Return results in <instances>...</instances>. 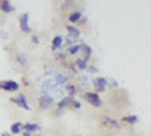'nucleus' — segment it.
<instances>
[{"mask_svg":"<svg viewBox=\"0 0 151 136\" xmlns=\"http://www.w3.org/2000/svg\"><path fill=\"white\" fill-rule=\"evenodd\" d=\"M94 86H95V91H97V92H103V91H106V88H107L106 79H104V77H95V80H94Z\"/></svg>","mask_w":151,"mask_h":136,"instance_id":"39448f33","label":"nucleus"},{"mask_svg":"<svg viewBox=\"0 0 151 136\" xmlns=\"http://www.w3.org/2000/svg\"><path fill=\"white\" fill-rule=\"evenodd\" d=\"M71 100H73V97H65V98H62V100L58 103V106H59V109H64V107H67V106H70V103H71Z\"/></svg>","mask_w":151,"mask_h":136,"instance_id":"2eb2a0df","label":"nucleus"},{"mask_svg":"<svg viewBox=\"0 0 151 136\" xmlns=\"http://www.w3.org/2000/svg\"><path fill=\"white\" fill-rule=\"evenodd\" d=\"M0 9L3 12H6V14H9V12L14 11V5L11 2H8V0H2V2H0Z\"/></svg>","mask_w":151,"mask_h":136,"instance_id":"9d476101","label":"nucleus"},{"mask_svg":"<svg viewBox=\"0 0 151 136\" xmlns=\"http://www.w3.org/2000/svg\"><path fill=\"white\" fill-rule=\"evenodd\" d=\"M85 100H88L92 106L95 107H100L101 106V98L98 97L97 92H85Z\"/></svg>","mask_w":151,"mask_h":136,"instance_id":"f03ea898","label":"nucleus"},{"mask_svg":"<svg viewBox=\"0 0 151 136\" xmlns=\"http://www.w3.org/2000/svg\"><path fill=\"white\" fill-rule=\"evenodd\" d=\"M23 136H32V133H29V132H24V133H23Z\"/></svg>","mask_w":151,"mask_h":136,"instance_id":"a878e982","label":"nucleus"},{"mask_svg":"<svg viewBox=\"0 0 151 136\" xmlns=\"http://www.w3.org/2000/svg\"><path fill=\"white\" fill-rule=\"evenodd\" d=\"M2 136H11V133H8V132H3V133H2Z\"/></svg>","mask_w":151,"mask_h":136,"instance_id":"bb28decb","label":"nucleus"},{"mask_svg":"<svg viewBox=\"0 0 151 136\" xmlns=\"http://www.w3.org/2000/svg\"><path fill=\"white\" fill-rule=\"evenodd\" d=\"M52 103H53V97L48 95L47 92H44V94L41 95V98H40V106H41L42 109H47Z\"/></svg>","mask_w":151,"mask_h":136,"instance_id":"0eeeda50","label":"nucleus"},{"mask_svg":"<svg viewBox=\"0 0 151 136\" xmlns=\"http://www.w3.org/2000/svg\"><path fill=\"white\" fill-rule=\"evenodd\" d=\"M11 101L14 103V104H17L18 107H23V109H26V110H30V106H29V103H27V100H26V97H24V95H18V97L11 98Z\"/></svg>","mask_w":151,"mask_h":136,"instance_id":"7ed1b4c3","label":"nucleus"},{"mask_svg":"<svg viewBox=\"0 0 151 136\" xmlns=\"http://www.w3.org/2000/svg\"><path fill=\"white\" fill-rule=\"evenodd\" d=\"M55 83L56 85H64V83H67V77L64 76V74H58L56 79H55Z\"/></svg>","mask_w":151,"mask_h":136,"instance_id":"6ab92c4d","label":"nucleus"},{"mask_svg":"<svg viewBox=\"0 0 151 136\" xmlns=\"http://www.w3.org/2000/svg\"><path fill=\"white\" fill-rule=\"evenodd\" d=\"M20 29L24 32V33H29L30 32V26H29V14H23L21 18H20Z\"/></svg>","mask_w":151,"mask_h":136,"instance_id":"20e7f679","label":"nucleus"},{"mask_svg":"<svg viewBox=\"0 0 151 136\" xmlns=\"http://www.w3.org/2000/svg\"><path fill=\"white\" fill-rule=\"evenodd\" d=\"M23 130L24 132H40L41 130V126H38V124H23Z\"/></svg>","mask_w":151,"mask_h":136,"instance_id":"9b49d317","label":"nucleus"},{"mask_svg":"<svg viewBox=\"0 0 151 136\" xmlns=\"http://www.w3.org/2000/svg\"><path fill=\"white\" fill-rule=\"evenodd\" d=\"M32 42H33V44H38V42H40V38H38V36H33V38H32Z\"/></svg>","mask_w":151,"mask_h":136,"instance_id":"393cba45","label":"nucleus"},{"mask_svg":"<svg viewBox=\"0 0 151 136\" xmlns=\"http://www.w3.org/2000/svg\"><path fill=\"white\" fill-rule=\"evenodd\" d=\"M122 121L129 122V124H136V122H137V117L136 115H125V117H122Z\"/></svg>","mask_w":151,"mask_h":136,"instance_id":"f3484780","label":"nucleus"},{"mask_svg":"<svg viewBox=\"0 0 151 136\" xmlns=\"http://www.w3.org/2000/svg\"><path fill=\"white\" fill-rule=\"evenodd\" d=\"M80 101H77V100H74V98H73V100H71V103H70V107H74V109H80Z\"/></svg>","mask_w":151,"mask_h":136,"instance_id":"4be33fe9","label":"nucleus"},{"mask_svg":"<svg viewBox=\"0 0 151 136\" xmlns=\"http://www.w3.org/2000/svg\"><path fill=\"white\" fill-rule=\"evenodd\" d=\"M67 30H68V33H70V38H73V40H77V38H80V30H79L77 27H74L73 24L67 26Z\"/></svg>","mask_w":151,"mask_h":136,"instance_id":"6e6552de","label":"nucleus"},{"mask_svg":"<svg viewBox=\"0 0 151 136\" xmlns=\"http://www.w3.org/2000/svg\"><path fill=\"white\" fill-rule=\"evenodd\" d=\"M67 92H68V97H74V94H76V86L74 85H67Z\"/></svg>","mask_w":151,"mask_h":136,"instance_id":"412c9836","label":"nucleus"},{"mask_svg":"<svg viewBox=\"0 0 151 136\" xmlns=\"http://www.w3.org/2000/svg\"><path fill=\"white\" fill-rule=\"evenodd\" d=\"M68 18H70V21H71V23H76V21H79V20L82 18V12H79V11H76V12H71V15H70Z\"/></svg>","mask_w":151,"mask_h":136,"instance_id":"a211bd4d","label":"nucleus"},{"mask_svg":"<svg viewBox=\"0 0 151 136\" xmlns=\"http://www.w3.org/2000/svg\"><path fill=\"white\" fill-rule=\"evenodd\" d=\"M88 65H89V64H88L85 59H77V60L74 62L76 70H86V68H88Z\"/></svg>","mask_w":151,"mask_h":136,"instance_id":"ddd939ff","label":"nucleus"},{"mask_svg":"<svg viewBox=\"0 0 151 136\" xmlns=\"http://www.w3.org/2000/svg\"><path fill=\"white\" fill-rule=\"evenodd\" d=\"M21 130H23V124H21V122H14V124L11 126V133L12 135H17Z\"/></svg>","mask_w":151,"mask_h":136,"instance_id":"4468645a","label":"nucleus"},{"mask_svg":"<svg viewBox=\"0 0 151 136\" xmlns=\"http://www.w3.org/2000/svg\"><path fill=\"white\" fill-rule=\"evenodd\" d=\"M88 71H89L91 74H95L97 73V67H94V65H88V68H86Z\"/></svg>","mask_w":151,"mask_h":136,"instance_id":"5701e85b","label":"nucleus"},{"mask_svg":"<svg viewBox=\"0 0 151 136\" xmlns=\"http://www.w3.org/2000/svg\"><path fill=\"white\" fill-rule=\"evenodd\" d=\"M82 50V44H74L71 47H68V55H76Z\"/></svg>","mask_w":151,"mask_h":136,"instance_id":"dca6fc26","label":"nucleus"},{"mask_svg":"<svg viewBox=\"0 0 151 136\" xmlns=\"http://www.w3.org/2000/svg\"><path fill=\"white\" fill-rule=\"evenodd\" d=\"M20 88V85L14 80H2L0 82V89H3V91H18Z\"/></svg>","mask_w":151,"mask_h":136,"instance_id":"f257e3e1","label":"nucleus"},{"mask_svg":"<svg viewBox=\"0 0 151 136\" xmlns=\"http://www.w3.org/2000/svg\"><path fill=\"white\" fill-rule=\"evenodd\" d=\"M82 52L85 53V60L88 62V60H89V58H91V55H92V48L89 47V45H86V44H82Z\"/></svg>","mask_w":151,"mask_h":136,"instance_id":"f8f14e48","label":"nucleus"},{"mask_svg":"<svg viewBox=\"0 0 151 136\" xmlns=\"http://www.w3.org/2000/svg\"><path fill=\"white\" fill-rule=\"evenodd\" d=\"M101 124L104 127H109V129H119V122L115 121V119H112L109 117H103L101 118Z\"/></svg>","mask_w":151,"mask_h":136,"instance_id":"423d86ee","label":"nucleus"},{"mask_svg":"<svg viewBox=\"0 0 151 136\" xmlns=\"http://www.w3.org/2000/svg\"><path fill=\"white\" fill-rule=\"evenodd\" d=\"M17 60L20 62V65H23V67H27V59H26V56H24V55L18 53V55H17Z\"/></svg>","mask_w":151,"mask_h":136,"instance_id":"aec40b11","label":"nucleus"},{"mask_svg":"<svg viewBox=\"0 0 151 136\" xmlns=\"http://www.w3.org/2000/svg\"><path fill=\"white\" fill-rule=\"evenodd\" d=\"M74 42H76V40H71V38H67V41H65V44H67V45H70V47H71V45H74Z\"/></svg>","mask_w":151,"mask_h":136,"instance_id":"b1692460","label":"nucleus"},{"mask_svg":"<svg viewBox=\"0 0 151 136\" xmlns=\"http://www.w3.org/2000/svg\"><path fill=\"white\" fill-rule=\"evenodd\" d=\"M62 45H64V36L56 35L53 38V42H52V48L53 50H58V48H60Z\"/></svg>","mask_w":151,"mask_h":136,"instance_id":"1a4fd4ad","label":"nucleus"}]
</instances>
